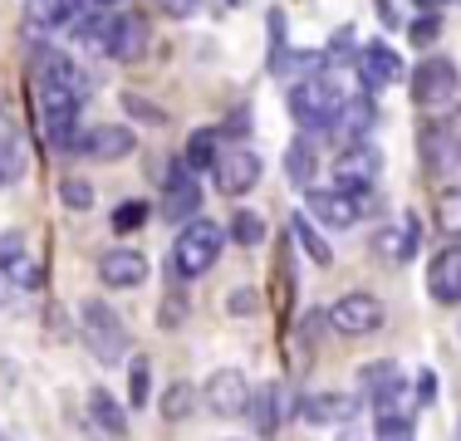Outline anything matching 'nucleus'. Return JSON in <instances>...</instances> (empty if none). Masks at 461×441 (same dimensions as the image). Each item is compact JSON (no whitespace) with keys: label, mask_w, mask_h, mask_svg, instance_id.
Segmentation results:
<instances>
[{"label":"nucleus","mask_w":461,"mask_h":441,"mask_svg":"<svg viewBox=\"0 0 461 441\" xmlns=\"http://www.w3.org/2000/svg\"><path fill=\"white\" fill-rule=\"evenodd\" d=\"M221 240H226V230L216 220H206V216L186 220L177 230V240H172V270H177V280H196V274L212 270L216 256H221Z\"/></svg>","instance_id":"f257e3e1"},{"label":"nucleus","mask_w":461,"mask_h":441,"mask_svg":"<svg viewBox=\"0 0 461 441\" xmlns=\"http://www.w3.org/2000/svg\"><path fill=\"white\" fill-rule=\"evenodd\" d=\"M79 338L98 363H123L128 358V324L104 300H84L79 304Z\"/></svg>","instance_id":"f03ea898"},{"label":"nucleus","mask_w":461,"mask_h":441,"mask_svg":"<svg viewBox=\"0 0 461 441\" xmlns=\"http://www.w3.org/2000/svg\"><path fill=\"white\" fill-rule=\"evenodd\" d=\"M344 88L334 79H300L290 88V118L300 123L304 132H324L339 123V104H344Z\"/></svg>","instance_id":"7ed1b4c3"},{"label":"nucleus","mask_w":461,"mask_h":441,"mask_svg":"<svg viewBox=\"0 0 461 441\" xmlns=\"http://www.w3.org/2000/svg\"><path fill=\"white\" fill-rule=\"evenodd\" d=\"M108 59L118 64H138L148 54V20L133 15V10H118V15H104V35H98Z\"/></svg>","instance_id":"20e7f679"},{"label":"nucleus","mask_w":461,"mask_h":441,"mask_svg":"<svg viewBox=\"0 0 461 441\" xmlns=\"http://www.w3.org/2000/svg\"><path fill=\"white\" fill-rule=\"evenodd\" d=\"M383 300H373V294L364 290H354V294H339L334 304H329V324L339 328V334H348V338H364V334H378L383 328Z\"/></svg>","instance_id":"39448f33"},{"label":"nucleus","mask_w":461,"mask_h":441,"mask_svg":"<svg viewBox=\"0 0 461 441\" xmlns=\"http://www.w3.org/2000/svg\"><path fill=\"white\" fill-rule=\"evenodd\" d=\"M456 88H461V74H456V64L447 59V54H432V59H422V64L412 69V98H417L422 108L452 104Z\"/></svg>","instance_id":"423d86ee"},{"label":"nucleus","mask_w":461,"mask_h":441,"mask_svg":"<svg viewBox=\"0 0 461 441\" xmlns=\"http://www.w3.org/2000/svg\"><path fill=\"white\" fill-rule=\"evenodd\" d=\"M158 212L167 220H177V226L196 220V212H202V186H196V172L186 167L182 158L167 167V176H162V206Z\"/></svg>","instance_id":"0eeeda50"},{"label":"nucleus","mask_w":461,"mask_h":441,"mask_svg":"<svg viewBox=\"0 0 461 441\" xmlns=\"http://www.w3.org/2000/svg\"><path fill=\"white\" fill-rule=\"evenodd\" d=\"M30 79H35V88H59V94H74L79 104H84V94H89V74H84L69 54H59V50H40Z\"/></svg>","instance_id":"6e6552de"},{"label":"nucleus","mask_w":461,"mask_h":441,"mask_svg":"<svg viewBox=\"0 0 461 441\" xmlns=\"http://www.w3.org/2000/svg\"><path fill=\"white\" fill-rule=\"evenodd\" d=\"M202 402L212 407L216 417H246V407H250L246 373L240 368H216L212 378H206V388H202Z\"/></svg>","instance_id":"1a4fd4ad"},{"label":"nucleus","mask_w":461,"mask_h":441,"mask_svg":"<svg viewBox=\"0 0 461 441\" xmlns=\"http://www.w3.org/2000/svg\"><path fill=\"white\" fill-rule=\"evenodd\" d=\"M383 172V152L373 142H348L344 158L334 162V176H339V192H373Z\"/></svg>","instance_id":"9d476101"},{"label":"nucleus","mask_w":461,"mask_h":441,"mask_svg":"<svg viewBox=\"0 0 461 441\" xmlns=\"http://www.w3.org/2000/svg\"><path fill=\"white\" fill-rule=\"evenodd\" d=\"M358 407H364V392H310L300 402V417L310 427H354Z\"/></svg>","instance_id":"9b49d317"},{"label":"nucleus","mask_w":461,"mask_h":441,"mask_svg":"<svg viewBox=\"0 0 461 441\" xmlns=\"http://www.w3.org/2000/svg\"><path fill=\"white\" fill-rule=\"evenodd\" d=\"M216 186H221V196H246L250 186L260 182V158L250 148H226L221 158H216Z\"/></svg>","instance_id":"f8f14e48"},{"label":"nucleus","mask_w":461,"mask_h":441,"mask_svg":"<svg viewBox=\"0 0 461 441\" xmlns=\"http://www.w3.org/2000/svg\"><path fill=\"white\" fill-rule=\"evenodd\" d=\"M133 148H138V138H133V128H123V123H98V128L84 132V142H79V152L94 158V162L133 158Z\"/></svg>","instance_id":"ddd939ff"},{"label":"nucleus","mask_w":461,"mask_h":441,"mask_svg":"<svg viewBox=\"0 0 461 441\" xmlns=\"http://www.w3.org/2000/svg\"><path fill=\"white\" fill-rule=\"evenodd\" d=\"M358 79H364L368 94H378V88H393L398 79H408V69H402L398 50H388V44H368V50L358 54Z\"/></svg>","instance_id":"4468645a"},{"label":"nucleus","mask_w":461,"mask_h":441,"mask_svg":"<svg viewBox=\"0 0 461 441\" xmlns=\"http://www.w3.org/2000/svg\"><path fill=\"white\" fill-rule=\"evenodd\" d=\"M98 280L113 284V290H138V284L148 280V256H142V250H128V246H113L98 260Z\"/></svg>","instance_id":"2eb2a0df"},{"label":"nucleus","mask_w":461,"mask_h":441,"mask_svg":"<svg viewBox=\"0 0 461 441\" xmlns=\"http://www.w3.org/2000/svg\"><path fill=\"white\" fill-rule=\"evenodd\" d=\"M427 290H432L437 304H461V246H447L432 256V265H427Z\"/></svg>","instance_id":"dca6fc26"},{"label":"nucleus","mask_w":461,"mask_h":441,"mask_svg":"<svg viewBox=\"0 0 461 441\" xmlns=\"http://www.w3.org/2000/svg\"><path fill=\"white\" fill-rule=\"evenodd\" d=\"M246 417H250V432H256V436H266V441L276 436V432H280V422H285V392H280V382L250 388Z\"/></svg>","instance_id":"f3484780"},{"label":"nucleus","mask_w":461,"mask_h":441,"mask_svg":"<svg viewBox=\"0 0 461 441\" xmlns=\"http://www.w3.org/2000/svg\"><path fill=\"white\" fill-rule=\"evenodd\" d=\"M304 196H310V212L334 230H348L358 220V202L348 192H339V186H310Z\"/></svg>","instance_id":"a211bd4d"},{"label":"nucleus","mask_w":461,"mask_h":441,"mask_svg":"<svg viewBox=\"0 0 461 441\" xmlns=\"http://www.w3.org/2000/svg\"><path fill=\"white\" fill-rule=\"evenodd\" d=\"M417 230H422V220H417V216H402V226H378L373 250H378L388 265H402V260L417 256Z\"/></svg>","instance_id":"6ab92c4d"},{"label":"nucleus","mask_w":461,"mask_h":441,"mask_svg":"<svg viewBox=\"0 0 461 441\" xmlns=\"http://www.w3.org/2000/svg\"><path fill=\"white\" fill-rule=\"evenodd\" d=\"M348 132V142H364L373 128H378V104H373V94H348L344 104H339V123Z\"/></svg>","instance_id":"aec40b11"},{"label":"nucleus","mask_w":461,"mask_h":441,"mask_svg":"<svg viewBox=\"0 0 461 441\" xmlns=\"http://www.w3.org/2000/svg\"><path fill=\"white\" fill-rule=\"evenodd\" d=\"M417 148H422V167L427 172H447V167H456V158H461V148H456L452 132H447V123H427Z\"/></svg>","instance_id":"412c9836"},{"label":"nucleus","mask_w":461,"mask_h":441,"mask_svg":"<svg viewBox=\"0 0 461 441\" xmlns=\"http://www.w3.org/2000/svg\"><path fill=\"white\" fill-rule=\"evenodd\" d=\"M314 172H320V158H314V142L304 138H294L290 148H285V176H290L294 186H300V192H310L314 186Z\"/></svg>","instance_id":"4be33fe9"},{"label":"nucleus","mask_w":461,"mask_h":441,"mask_svg":"<svg viewBox=\"0 0 461 441\" xmlns=\"http://www.w3.org/2000/svg\"><path fill=\"white\" fill-rule=\"evenodd\" d=\"M89 417H94V427L104 436H128V412H123V402H113V397H108L104 388H94L89 392Z\"/></svg>","instance_id":"5701e85b"},{"label":"nucleus","mask_w":461,"mask_h":441,"mask_svg":"<svg viewBox=\"0 0 461 441\" xmlns=\"http://www.w3.org/2000/svg\"><path fill=\"white\" fill-rule=\"evenodd\" d=\"M216 158H221V132L216 128H196L192 138H186V167L192 172H206V167H216Z\"/></svg>","instance_id":"b1692460"},{"label":"nucleus","mask_w":461,"mask_h":441,"mask_svg":"<svg viewBox=\"0 0 461 441\" xmlns=\"http://www.w3.org/2000/svg\"><path fill=\"white\" fill-rule=\"evenodd\" d=\"M196 402H202V392H196L192 382H172V388L158 397V412L167 417V422H186V417L196 412Z\"/></svg>","instance_id":"393cba45"},{"label":"nucleus","mask_w":461,"mask_h":441,"mask_svg":"<svg viewBox=\"0 0 461 441\" xmlns=\"http://www.w3.org/2000/svg\"><path fill=\"white\" fill-rule=\"evenodd\" d=\"M290 230H294V240H300V250H304V256H310L314 265H334V250L324 246V236L310 226V216H304V212H294V216H290Z\"/></svg>","instance_id":"a878e982"},{"label":"nucleus","mask_w":461,"mask_h":441,"mask_svg":"<svg viewBox=\"0 0 461 441\" xmlns=\"http://www.w3.org/2000/svg\"><path fill=\"white\" fill-rule=\"evenodd\" d=\"M437 230L452 236V246H461V186H447L437 196Z\"/></svg>","instance_id":"bb28decb"},{"label":"nucleus","mask_w":461,"mask_h":441,"mask_svg":"<svg viewBox=\"0 0 461 441\" xmlns=\"http://www.w3.org/2000/svg\"><path fill=\"white\" fill-rule=\"evenodd\" d=\"M25 167H30V158H25V148H20V138H0V186L20 182Z\"/></svg>","instance_id":"cd10ccee"},{"label":"nucleus","mask_w":461,"mask_h":441,"mask_svg":"<svg viewBox=\"0 0 461 441\" xmlns=\"http://www.w3.org/2000/svg\"><path fill=\"white\" fill-rule=\"evenodd\" d=\"M398 378H402V368H398V363H393V358H383V363H368V368L358 373V388H364V392L373 397V392L393 388V382H398Z\"/></svg>","instance_id":"c85d7f7f"},{"label":"nucleus","mask_w":461,"mask_h":441,"mask_svg":"<svg viewBox=\"0 0 461 441\" xmlns=\"http://www.w3.org/2000/svg\"><path fill=\"white\" fill-rule=\"evenodd\" d=\"M230 240L236 246H260L266 240V220L256 212H230Z\"/></svg>","instance_id":"c756f323"},{"label":"nucleus","mask_w":461,"mask_h":441,"mask_svg":"<svg viewBox=\"0 0 461 441\" xmlns=\"http://www.w3.org/2000/svg\"><path fill=\"white\" fill-rule=\"evenodd\" d=\"M123 113L138 118V123H148V128H162V123H167V108L152 104V98H142V94H123Z\"/></svg>","instance_id":"7c9ffc66"},{"label":"nucleus","mask_w":461,"mask_h":441,"mask_svg":"<svg viewBox=\"0 0 461 441\" xmlns=\"http://www.w3.org/2000/svg\"><path fill=\"white\" fill-rule=\"evenodd\" d=\"M152 363L148 358H133L128 363V402L133 407H148V397H152Z\"/></svg>","instance_id":"2f4dec72"},{"label":"nucleus","mask_w":461,"mask_h":441,"mask_svg":"<svg viewBox=\"0 0 461 441\" xmlns=\"http://www.w3.org/2000/svg\"><path fill=\"white\" fill-rule=\"evenodd\" d=\"M186 314H192V304H186V294H182V290H167V294H162V304H158V324L167 328V334L186 324Z\"/></svg>","instance_id":"473e14b6"},{"label":"nucleus","mask_w":461,"mask_h":441,"mask_svg":"<svg viewBox=\"0 0 461 441\" xmlns=\"http://www.w3.org/2000/svg\"><path fill=\"white\" fill-rule=\"evenodd\" d=\"M373 436H378V441H408L412 436V412H378Z\"/></svg>","instance_id":"72a5a7b5"},{"label":"nucleus","mask_w":461,"mask_h":441,"mask_svg":"<svg viewBox=\"0 0 461 441\" xmlns=\"http://www.w3.org/2000/svg\"><path fill=\"white\" fill-rule=\"evenodd\" d=\"M59 202L69 206V212H89V206H94V186L84 182V176H64V182H59Z\"/></svg>","instance_id":"f704fd0d"},{"label":"nucleus","mask_w":461,"mask_h":441,"mask_svg":"<svg viewBox=\"0 0 461 441\" xmlns=\"http://www.w3.org/2000/svg\"><path fill=\"white\" fill-rule=\"evenodd\" d=\"M5 280L15 284V290H25V284H40V265L30 260L25 250H20V256L10 260V265H5Z\"/></svg>","instance_id":"c9c22d12"},{"label":"nucleus","mask_w":461,"mask_h":441,"mask_svg":"<svg viewBox=\"0 0 461 441\" xmlns=\"http://www.w3.org/2000/svg\"><path fill=\"white\" fill-rule=\"evenodd\" d=\"M437 35H442V15H417L412 25H408V40L417 44V50H427Z\"/></svg>","instance_id":"e433bc0d"},{"label":"nucleus","mask_w":461,"mask_h":441,"mask_svg":"<svg viewBox=\"0 0 461 441\" xmlns=\"http://www.w3.org/2000/svg\"><path fill=\"white\" fill-rule=\"evenodd\" d=\"M142 220H148V202H128L113 212V230H138Z\"/></svg>","instance_id":"4c0bfd02"},{"label":"nucleus","mask_w":461,"mask_h":441,"mask_svg":"<svg viewBox=\"0 0 461 441\" xmlns=\"http://www.w3.org/2000/svg\"><path fill=\"white\" fill-rule=\"evenodd\" d=\"M412 402H417V407H432V402H437V373H432V368L417 373V382H412Z\"/></svg>","instance_id":"58836bf2"},{"label":"nucleus","mask_w":461,"mask_h":441,"mask_svg":"<svg viewBox=\"0 0 461 441\" xmlns=\"http://www.w3.org/2000/svg\"><path fill=\"white\" fill-rule=\"evenodd\" d=\"M226 309H230L236 319H246V314H256V309H260V294H256V290H230V294H226Z\"/></svg>","instance_id":"ea45409f"},{"label":"nucleus","mask_w":461,"mask_h":441,"mask_svg":"<svg viewBox=\"0 0 461 441\" xmlns=\"http://www.w3.org/2000/svg\"><path fill=\"white\" fill-rule=\"evenodd\" d=\"M20 250H25V240H20V230H5V236H0V274H5V265L15 260Z\"/></svg>","instance_id":"a19ab883"},{"label":"nucleus","mask_w":461,"mask_h":441,"mask_svg":"<svg viewBox=\"0 0 461 441\" xmlns=\"http://www.w3.org/2000/svg\"><path fill=\"white\" fill-rule=\"evenodd\" d=\"M216 132H221V138H246V132H250V113H246V108H236V113L226 118V128H216Z\"/></svg>","instance_id":"79ce46f5"},{"label":"nucleus","mask_w":461,"mask_h":441,"mask_svg":"<svg viewBox=\"0 0 461 441\" xmlns=\"http://www.w3.org/2000/svg\"><path fill=\"white\" fill-rule=\"evenodd\" d=\"M162 10H167L172 20H186V15L196 10V0H162Z\"/></svg>","instance_id":"37998d69"},{"label":"nucleus","mask_w":461,"mask_h":441,"mask_svg":"<svg viewBox=\"0 0 461 441\" xmlns=\"http://www.w3.org/2000/svg\"><path fill=\"white\" fill-rule=\"evenodd\" d=\"M378 20H383V25H398V0H378Z\"/></svg>","instance_id":"c03bdc74"},{"label":"nucleus","mask_w":461,"mask_h":441,"mask_svg":"<svg viewBox=\"0 0 461 441\" xmlns=\"http://www.w3.org/2000/svg\"><path fill=\"white\" fill-rule=\"evenodd\" d=\"M412 5H417V10H422V15H437V10H442V5H447V0H412Z\"/></svg>","instance_id":"a18cd8bd"},{"label":"nucleus","mask_w":461,"mask_h":441,"mask_svg":"<svg viewBox=\"0 0 461 441\" xmlns=\"http://www.w3.org/2000/svg\"><path fill=\"white\" fill-rule=\"evenodd\" d=\"M10 294H15V284H10V280H5V274H0V304H5V300H10Z\"/></svg>","instance_id":"49530a36"},{"label":"nucleus","mask_w":461,"mask_h":441,"mask_svg":"<svg viewBox=\"0 0 461 441\" xmlns=\"http://www.w3.org/2000/svg\"><path fill=\"white\" fill-rule=\"evenodd\" d=\"M339 441H364V432H354V427H344V432H339Z\"/></svg>","instance_id":"de8ad7c7"},{"label":"nucleus","mask_w":461,"mask_h":441,"mask_svg":"<svg viewBox=\"0 0 461 441\" xmlns=\"http://www.w3.org/2000/svg\"><path fill=\"white\" fill-rule=\"evenodd\" d=\"M230 5H240V0H230Z\"/></svg>","instance_id":"09e8293b"},{"label":"nucleus","mask_w":461,"mask_h":441,"mask_svg":"<svg viewBox=\"0 0 461 441\" xmlns=\"http://www.w3.org/2000/svg\"><path fill=\"white\" fill-rule=\"evenodd\" d=\"M0 441H5V432H0Z\"/></svg>","instance_id":"8fccbe9b"}]
</instances>
